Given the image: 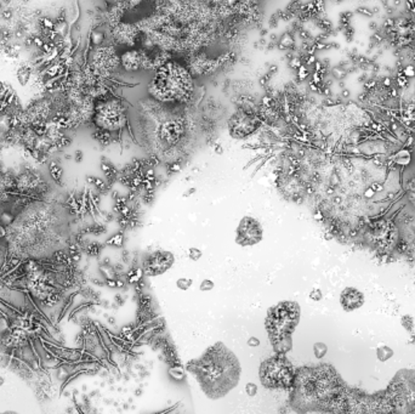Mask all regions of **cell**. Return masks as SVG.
Wrapping results in <instances>:
<instances>
[{
  "label": "cell",
  "mask_w": 415,
  "mask_h": 414,
  "mask_svg": "<svg viewBox=\"0 0 415 414\" xmlns=\"http://www.w3.org/2000/svg\"><path fill=\"white\" fill-rule=\"evenodd\" d=\"M347 389L331 364L295 368L289 406L296 413L346 412Z\"/></svg>",
  "instance_id": "obj_1"
},
{
  "label": "cell",
  "mask_w": 415,
  "mask_h": 414,
  "mask_svg": "<svg viewBox=\"0 0 415 414\" xmlns=\"http://www.w3.org/2000/svg\"><path fill=\"white\" fill-rule=\"evenodd\" d=\"M186 371L194 378L209 400H220L238 386L242 366L238 357L222 341L213 344L197 358L186 363Z\"/></svg>",
  "instance_id": "obj_2"
},
{
  "label": "cell",
  "mask_w": 415,
  "mask_h": 414,
  "mask_svg": "<svg viewBox=\"0 0 415 414\" xmlns=\"http://www.w3.org/2000/svg\"><path fill=\"white\" fill-rule=\"evenodd\" d=\"M148 94L159 103H185L193 94V80L190 72L177 62H167L158 69L148 84Z\"/></svg>",
  "instance_id": "obj_3"
},
{
  "label": "cell",
  "mask_w": 415,
  "mask_h": 414,
  "mask_svg": "<svg viewBox=\"0 0 415 414\" xmlns=\"http://www.w3.org/2000/svg\"><path fill=\"white\" fill-rule=\"evenodd\" d=\"M92 121L96 126L95 139L99 140L100 144L108 145L112 141H122L124 133H128L133 141L138 144L131 129L128 108L123 100L118 97L99 101L95 105Z\"/></svg>",
  "instance_id": "obj_4"
},
{
  "label": "cell",
  "mask_w": 415,
  "mask_h": 414,
  "mask_svg": "<svg viewBox=\"0 0 415 414\" xmlns=\"http://www.w3.org/2000/svg\"><path fill=\"white\" fill-rule=\"evenodd\" d=\"M300 305L296 301H279L267 310L265 329L275 353L287 355L291 350V335L300 322Z\"/></svg>",
  "instance_id": "obj_5"
},
{
  "label": "cell",
  "mask_w": 415,
  "mask_h": 414,
  "mask_svg": "<svg viewBox=\"0 0 415 414\" xmlns=\"http://www.w3.org/2000/svg\"><path fill=\"white\" fill-rule=\"evenodd\" d=\"M295 368L284 354H277L264 359L259 368V379L269 390H288L293 385Z\"/></svg>",
  "instance_id": "obj_6"
},
{
  "label": "cell",
  "mask_w": 415,
  "mask_h": 414,
  "mask_svg": "<svg viewBox=\"0 0 415 414\" xmlns=\"http://www.w3.org/2000/svg\"><path fill=\"white\" fill-rule=\"evenodd\" d=\"M275 175L276 188L283 199L295 204L305 203L307 187L298 175L290 172H277Z\"/></svg>",
  "instance_id": "obj_7"
},
{
  "label": "cell",
  "mask_w": 415,
  "mask_h": 414,
  "mask_svg": "<svg viewBox=\"0 0 415 414\" xmlns=\"http://www.w3.org/2000/svg\"><path fill=\"white\" fill-rule=\"evenodd\" d=\"M119 63L120 59L117 56L114 49L110 46H99L90 53L87 66L100 79L105 80L110 78Z\"/></svg>",
  "instance_id": "obj_8"
},
{
  "label": "cell",
  "mask_w": 415,
  "mask_h": 414,
  "mask_svg": "<svg viewBox=\"0 0 415 414\" xmlns=\"http://www.w3.org/2000/svg\"><path fill=\"white\" fill-rule=\"evenodd\" d=\"M264 238L261 222L255 217L246 215L241 219L236 229V243L241 247H254Z\"/></svg>",
  "instance_id": "obj_9"
},
{
  "label": "cell",
  "mask_w": 415,
  "mask_h": 414,
  "mask_svg": "<svg viewBox=\"0 0 415 414\" xmlns=\"http://www.w3.org/2000/svg\"><path fill=\"white\" fill-rule=\"evenodd\" d=\"M175 257L169 250H156L143 259L142 272L147 277H157L166 273L172 267Z\"/></svg>",
  "instance_id": "obj_10"
},
{
  "label": "cell",
  "mask_w": 415,
  "mask_h": 414,
  "mask_svg": "<svg viewBox=\"0 0 415 414\" xmlns=\"http://www.w3.org/2000/svg\"><path fill=\"white\" fill-rule=\"evenodd\" d=\"M340 305L342 310L346 312H352L355 310L360 309L364 304V294L358 291L355 287H347L340 293Z\"/></svg>",
  "instance_id": "obj_11"
},
{
  "label": "cell",
  "mask_w": 415,
  "mask_h": 414,
  "mask_svg": "<svg viewBox=\"0 0 415 414\" xmlns=\"http://www.w3.org/2000/svg\"><path fill=\"white\" fill-rule=\"evenodd\" d=\"M120 63H122V66L124 67L126 71L135 72L143 68H148L151 61H149V59L147 58L143 51L133 50L126 51V53L123 54L122 58H120Z\"/></svg>",
  "instance_id": "obj_12"
},
{
  "label": "cell",
  "mask_w": 415,
  "mask_h": 414,
  "mask_svg": "<svg viewBox=\"0 0 415 414\" xmlns=\"http://www.w3.org/2000/svg\"><path fill=\"white\" fill-rule=\"evenodd\" d=\"M113 39L118 44H134L136 35H138V30L135 26L126 25V23H119L115 26L112 30Z\"/></svg>",
  "instance_id": "obj_13"
},
{
  "label": "cell",
  "mask_w": 415,
  "mask_h": 414,
  "mask_svg": "<svg viewBox=\"0 0 415 414\" xmlns=\"http://www.w3.org/2000/svg\"><path fill=\"white\" fill-rule=\"evenodd\" d=\"M375 355L379 362L385 363V362H387L388 359H391L394 356V351L391 346L383 344V345H379L375 349Z\"/></svg>",
  "instance_id": "obj_14"
},
{
  "label": "cell",
  "mask_w": 415,
  "mask_h": 414,
  "mask_svg": "<svg viewBox=\"0 0 415 414\" xmlns=\"http://www.w3.org/2000/svg\"><path fill=\"white\" fill-rule=\"evenodd\" d=\"M49 174H50L51 178H53L57 185L62 186L63 169L60 165V163L56 162V160H53V162L49 163Z\"/></svg>",
  "instance_id": "obj_15"
},
{
  "label": "cell",
  "mask_w": 415,
  "mask_h": 414,
  "mask_svg": "<svg viewBox=\"0 0 415 414\" xmlns=\"http://www.w3.org/2000/svg\"><path fill=\"white\" fill-rule=\"evenodd\" d=\"M30 78H32V69H30V67H28V64H22L17 69V79H19L20 84L25 87V85L29 83Z\"/></svg>",
  "instance_id": "obj_16"
},
{
  "label": "cell",
  "mask_w": 415,
  "mask_h": 414,
  "mask_svg": "<svg viewBox=\"0 0 415 414\" xmlns=\"http://www.w3.org/2000/svg\"><path fill=\"white\" fill-rule=\"evenodd\" d=\"M313 354L318 359L323 358L328 354V346L323 341H317L313 344Z\"/></svg>",
  "instance_id": "obj_17"
},
{
  "label": "cell",
  "mask_w": 415,
  "mask_h": 414,
  "mask_svg": "<svg viewBox=\"0 0 415 414\" xmlns=\"http://www.w3.org/2000/svg\"><path fill=\"white\" fill-rule=\"evenodd\" d=\"M401 325L403 327V329L406 330V332H409L412 333L414 330V327H415V322H414V318L412 315H403L401 317Z\"/></svg>",
  "instance_id": "obj_18"
},
{
  "label": "cell",
  "mask_w": 415,
  "mask_h": 414,
  "mask_svg": "<svg viewBox=\"0 0 415 414\" xmlns=\"http://www.w3.org/2000/svg\"><path fill=\"white\" fill-rule=\"evenodd\" d=\"M84 249L89 257H97V255L101 253L102 245L97 242H91V243H89Z\"/></svg>",
  "instance_id": "obj_19"
},
{
  "label": "cell",
  "mask_w": 415,
  "mask_h": 414,
  "mask_svg": "<svg viewBox=\"0 0 415 414\" xmlns=\"http://www.w3.org/2000/svg\"><path fill=\"white\" fill-rule=\"evenodd\" d=\"M192 284H193V279L185 278V277L179 278L176 281V287L179 289H181V291H188V289L192 287Z\"/></svg>",
  "instance_id": "obj_20"
},
{
  "label": "cell",
  "mask_w": 415,
  "mask_h": 414,
  "mask_svg": "<svg viewBox=\"0 0 415 414\" xmlns=\"http://www.w3.org/2000/svg\"><path fill=\"white\" fill-rule=\"evenodd\" d=\"M187 255H188V258H190L192 261H198L200 258L203 257V252L200 249H198V248L192 247V248H190V249H188Z\"/></svg>",
  "instance_id": "obj_21"
},
{
  "label": "cell",
  "mask_w": 415,
  "mask_h": 414,
  "mask_svg": "<svg viewBox=\"0 0 415 414\" xmlns=\"http://www.w3.org/2000/svg\"><path fill=\"white\" fill-rule=\"evenodd\" d=\"M214 288H215V283L209 278L203 279L202 283H200V286H199L200 292H210V291H213Z\"/></svg>",
  "instance_id": "obj_22"
},
{
  "label": "cell",
  "mask_w": 415,
  "mask_h": 414,
  "mask_svg": "<svg viewBox=\"0 0 415 414\" xmlns=\"http://www.w3.org/2000/svg\"><path fill=\"white\" fill-rule=\"evenodd\" d=\"M123 243V235L122 234H117L114 235L112 238H110V239L107 240V244L108 245H113V247H120Z\"/></svg>",
  "instance_id": "obj_23"
},
{
  "label": "cell",
  "mask_w": 415,
  "mask_h": 414,
  "mask_svg": "<svg viewBox=\"0 0 415 414\" xmlns=\"http://www.w3.org/2000/svg\"><path fill=\"white\" fill-rule=\"evenodd\" d=\"M322 297H323V293L319 288H313L310 292V299L313 301H319V300H322Z\"/></svg>",
  "instance_id": "obj_24"
},
{
  "label": "cell",
  "mask_w": 415,
  "mask_h": 414,
  "mask_svg": "<svg viewBox=\"0 0 415 414\" xmlns=\"http://www.w3.org/2000/svg\"><path fill=\"white\" fill-rule=\"evenodd\" d=\"M246 392L247 395L249 396H255L257 392V386L254 383H248V384L246 385Z\"/></svg>",
  "instance_id": "obj_25"
},
{
  "label": "cell",
  "mask_w": 415,
  "mask_h": 414,
  "mask_svg": "<svg viewBox=\"0 0 415 414\" xmlns=\"http://www.w3.org/2000/svg\"><path fill=\"white\" fill-rule=\"evenodd\" d=\"M375 195H376V192L373 190L372 187H370V186H369V187L365 188L364 192H363V196H364V198L368 199V201H369V199H372V198L375 197Z\"/></svg>",
  "instance_id": "obj_26"
},
{
  "label": "cell",
  "mask_w": 415,
  "mask_h": 414,
  "mask_svg": "<svg viewBox=\"0 0 415 414\" xmlns=\"http://www.w3.org/2000/svg\"><path fill=\"white\" fill-rule=\"evenodd\" d=\"M370 187H372L376 193H378V192H383V191L385 190V186H384V183L378 182V181H374V182H372Z\"/></svg>",
  "instance_id": "obj_27"
},
{
  "label": "cell",
  "mask_w": 415,
  "mask_h": 414,
  "mask_svg": "<svg viewBox=\"0 0 415 414\" xmlns=\"http://www.w3.org/2000/svg\"><path fill=\"white\" fill-rule=\"evenodd\" d=\"M248 345L251 346V348H255V346H259L260 345V340H257V339H255L254 336L252 338H250L248 340Z\"/></svg>",
  "instance_id": "obj_28"
},
{
  "label": "cell",
  "mask_w": 415,
  "mask_h": 414,
  "mask_svg": "<svg viewBox=\"0 0 415 414\" xmlns=\"http://www.w3.org/2000/svg\"><path fill=\"white\" fill-rule=\"evenodd\" d=\"M82 159H83V153H82V151H77L76 160L79 163V162H82Z\"/></svg>",
  "instance_id": "obj_29"
},
{
  "label": "cell",
  "mask_w": 415,
  "mask_h": 414,
  "mask_svg": "<svg viewBox=\"0 0 415 414\" xmlns=\"http://www.w3.org/2000/svg\"><path fill=\"white\" fill-rule=\"evenodd\" d=\"M409 344H414V345H415V332L412 333L411 340H409Z\"/></svg>",
  "instance_id": "obj_30"
},
{
  "label": "cell",
  "mask_w": 415,
  "mask_h": 414,
  "mask_svg": "<svg viewBox=\"0 0 415 414\" xmlns=\"http://www.w3.org/2000/svg\"><path fill=\"white\" fill-rule=\"evenodd\" d=\"M4 383H5V379L1 377V375H0V386H2V385H4Z\"/></svg>",
  "instance_id": "obj_31"
}]
</instances>
